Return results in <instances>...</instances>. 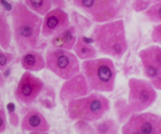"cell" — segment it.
<instances>
[{"label":"cell","instance_id":"1","mask_svg":"<svg viewBox=\"0 0 161 134\" xmlns=\"http://www.w3.org/2000/svg\"><path fill=\"white\" fill-rule=\"evenodd\" d=\"M12 34L17 49L21 54L36 49L42 30V17L30 10L23 3H16L12 8Z\"/></svg>","mask_w":161,"mask_h":134},{"label":"cell","instance_id":"2","mask_svg":"<svg viewBox=\"0 0 161 134\" xmlns=\"http://www.w3.org/2000/svg\"><path fill=\"white\" fill-rule=\"evenodd\" d=\"M92 40L100 54L114 60H121L128 50L124 21L122 18H115L97 23L92 31Z\"/></svg>","mask_w":161,"mask_h":134},{"label":"cell","instance_id":"3","mask_svg":"<svg viewBox=\"0 0 161 134\" xmlns=\"http://www.w3.org/2000/svg\"><path fill=\"white\" fill-rule=\"evenodd\" d=\"M80 72L86 79L90 90L111 93L115 90L118 71L111 57H94L82 61Z\"/></svg>","mask_w":161,"mask_h":134},{"label":"cell","instance_id":"4","mask_svg":"<svg viewBox=\"0 0 161 134\" xmlns=\"http://www.w3.org/2000/svg\"><path fill=\"white\" fill-rule=\"evenodd\" d=\"M111 109V102L100 92L91 90L84 96L68 101L66 111L68 118L73 121H85L89 123L99 121Z\"/></svg>","mask_w":161,"mask_h":134},{"label":"cell","instance_id":"5","mask_svg":"<svg viewBox=\"0 0 161 134\" xmlns=\"http://www.w3.org/2000/svg\"><path fill=\"white\" fill-rule=\"evenodd\" d=\"M45 68L62 80L69 79L80 71V64L71 50L50 48L45 54Z\"/></svg>","mask_w":161,"mask_h":134},{"label":"cell","instance_id":"6","mask_svg":"<svg viewBox=\"0 0 161 134\" xmlns=\"http://www.w3.org/2000/svg\"><path fill=\"white\" fill-rule=\"evenodd\" d=\"M157 97V90L148 80L139 78H130L128 80L127 104L132 114L148 109L155 102Z\"/></svg>","mask_w":161,"mask_h":134},{"label":"cell","instance_id":"7","mask_svg":"<svg viewBox=\"0 0 161 134\" xmlns=\"http://www.w3.org/2000/svg\"><path fill=\"white\" fill-rule=\"evenodd\" d=\"M75 7L82 10L94 23H103L118 18L120 0H71Z\"/></svg>","mask_w":161,"mask_h":134},{"label":"cell","instance_id":"8","mask_svg":"<svg viewBox=\"0 0 161 134\" xmlns=\"http://www.w3.org/2000/svg\"><path fill=\"white\" fill-rule=\"evenodd\" d=\"M121 132L123 134H160L161 117L153 112H134L125 119Z\"/></svg>","mask_w":161,"mask_h":134},{"label":"cell","instance_id":"9","mask_svg":"<svg viewBox=\"0 0 161 134\" xmlns=\"http://www.w3.org/2000/svg\"><path fill=\"white\" fill-rule=\"evenodd\" d=\"M143 74L157 90H161V47L152 45L145 47L138 53Z\"/></svg>","mask_w":161,"mask_h":134},{"label":"cell","instance_id":"10","mask_svg":"<svg viewBox=\"0 0 161 134\" xmlns=\"http://www.w3.org/2000/svg\"><path fill=\"white\" fill-rule=\"evenodd\" d=\"M45 84L34 72L24 71L14 90V97L20 104L31 106L38 100L43 92Z\"/></svg>","mask_w":161,"mask_h":134},{"label":"cell","instance_id":"11","mask_svg":"<svg viewBox=\"0 0 161 134\" xmlns=\"http://www.w3.org/2000/svg\"><path fill=\"white\" fill-rule=\"evenodd\" d=\"M68 25H70L69 15L62 8H51L42 18V30L40 34L46 38L52 37L59 31L64 30Z\"/></svg>","mask_w":161,"mask_h":134},{"label":"cell","instance_id":"12","mask_svg":"<svg viewBox=\"0 0 161 134\" xmlns=\"http://www.w3.org/2000/svg\"><path fill=\"white\" fill-rule=\"evenodd\" d=\"M91 90L89 88L87 81L82 72H78L69 79H66L62 84L59 92V99L62 103H67L68 101L77 99V97L84 96Z\"/></svg>","mask_w":161,"mask_h":134},{"label":"cell","instance_id":"13","mask_svg":"<svg viewBox=\"0 0 161 134\" xmlns=\"http://www.w3.org/2000/svg\"><path fill=\"white\" fill-rule=\"evenodd\" d=\"M21 131L23 133L43 134L48 133L51 130L50 123L46 117L36 108L27 109L21 119Z\"/></svg>","mask_w":161,"mask_h":134},{"label":"cell","instance_id":"14","mask_svg":"<svg viewBox=\"0 0 161 134\" xmlns=\"http://www.w3.org/2000/svg\"><path fill=\"white\" fill-rule=\"evenodd\" d=\"M76 39H77V36H76L75 28L73 25H68L66 29L59 31L58 34L50 37L48 44H50L51 48L73 50V47H74Z\"/></svg>","mask_w":161,"mask_h":134},{"label":"cell","instance_id":"15","mask_svg":"<svg viewBox=\"0 0 161 134\" xmlns=\"http://www.w3.org/2000/svg\"><path fill=\"white\" fill-rule=\"evenodd\" d=\"M20 61L24 71L38 72L45 69V57L36 49H30L22 53Z\"/></svg>","mask_w":161,"mask_h":134},{"label":"cell","instance_id":"16","mask_svg":"<svg viewBox=\"0 0 161 134\" xmlns=\"http://www.w3.org/2000/svg\"><path fill=\"white\" fill-rule=\"evenodd\" d=\"M73 50H74V54L78 60L82 61L94 59V57H97L98 54L96 46L90 44V43H86L82 37H77L74 47H73Z\"/></svg>","mask_w":161,"mask_h":134},{"label":"cell","instance_id":"17","mask_svg":"<svg viewBox=\"0 0 161 134\" xmlns=\"http://www.w3.org/2000/svg\"><path fill=\"white\" fill-rule=\"evenodd\" d=\"M13 40L12 27L8 18L3 13H0V47L5 50H9L10 44Z\"/></svg>","mask_w":161,"mask_h":134},{"label":"cell","instance_id":"18","mask_svg":"<svg viewBox=\"0 0 161 134\" xmlns=\"http://www.w3.org/2000/svg\"><path fill=\"white\" fill-rule=\"evenodd\" d=\"M94 128V133H101V134H113L119 131L118 123L114 119H103L100 118L99 121L92 123Z\"/></svg>","mask_w":161,"mask_h":134},{"label":"cell","instance_id":"19","mask_svg":"<svg viewBox=\"0 0 161 134\" xmlns=\"http://www.w3.org/2000/svg\"><path fill=\"white\" fill-rule=\"evenodd\" d=\"M23 3L39 16H44L53 7L51 0H23Z\"/></svg>","mask_w":161,"mask_h":134},{"label":"cell","instance_id":"20","mask_svg":"<svg viewBox=\"0 0 161 134\" xmlns=\"http://www.w3.org/2000/svg\"><path fill=\"white\" fill-rule=\"evenodd\" d=\"M144 16L147 18L150 22L155 24L161 23V3H153L143 12Z\"/></svg>","mask_w":161,"mask_h":134},{"label":"cell","instance_id":"21","mask_svg":"<svg viewBox=\"0 0 161 134\" xmlns=\"http://www.w3.org/2000/svg\"><path fill=\"white\" fill-rule=\"evenodd\" d=\"M114 107H115V111H116V115H118L119 123L123 124L124 121H125V119L132 114V112L130 111V109H129V107H128L127 100H124V99H119V100L115 101Z\"/></svg>","mask_w":161,"mask_h":134},{"label":"cell","instance_id":"22","mask_svg":"<svg viewBox=\"0 0 161 134\" xmlns=\"http://www.w3.org/2000/svg\"><path fill=\"white\" fill-rule=\"evenodd\" d=\"M7 121L13 127H16L20 124V118H19V115L16 114V110H15V107H14L13 103H9L7 106Z\"/></svg>","mask_w":161,"mask_h":134},{"label":"cell","instance_id":"23","mask_svg":"<svg viewBox=\"0 0 161 134\" xmlns=\"http://www.w3.org/2000/svg\"><path fill=\"white\" fill-rule=\"evenodd\" d=\"M13 60H14L13 54L0 47V71L5 70Z\"/></svg>","mask_w":161,"mask_h":134},{"label":"cell","instance_id":"24","mask_svg":"<svg viewBox=\"0 0 161 134\" xmlns=\"http://www.w3.org/2000/svg\"><path fill=\"white\" fill-rule=\"evenodd\" d=\"M75 130L78 133H94V128L92 123L85 121H75Z\"/></svg>","mask_w":161,"mask_h":134},{"label":"cell","instance_id":"25","mask_svg":"<svg viewBox=\"0 0 161 134\" xmlns=\"http://www.w3.org/2000/svg\"><path fill=\"white\" fill-rule=\"evenodd\" d=\"M152 3V0H134L132 1V9L138 13H143L146 8Z\"/></svg>","mask_w":161,"mask_h":134},{"label":"cell","instance_id":"26","mask_svg":"<svg viewBox=\"0 0 161 134\" xmlns=\"http://www.w3.org/2000/svg\"><path fill=\"white\" fill-rule=\"evenodd\" d=\"M151 38H152V41H153L154 44L160 45V43H161V25H160V23L155 24L154 25L153 30H152Z\"/></svg>","mask_w":161,"mask_h":134},{"label":"cell","instance_id":"27","mask_svg":"<svg viewBox=\"0 0 161 134\" xmlns=\"http://www.w3.org/2000/svg\"><path fill=\"white\" fill-rule=\"evenodd\" d=\"M7 130V116H6V110L3 108L0 107V133Z\"/></svg>","mask_w":161,"mask_h":134},{"label":"cell","instance_id":"28","mask_svg":"<svg viewBox=\"0 0 161 134\" xmlns=\"http://www.w3.org/2000/svg\"><path fill=\"white\" fill-rule=\"evenodd\" d=\"M52 1V6L58 7V8H62L64 9L66 7V0H51Z\"/></svg>","mask_w":161,"mask_h":134},{"label":"cell","instance_id":"29","mask_svg":"<svg viewBox=\"0 0 161 134\" xmlns=\"http://www.w3.org/2000/svg\"><path fill=\"white\" fill-rule=\"evenodd\" d=\"M3 86H5V78L1 74V71H0V88L3 87Z\"/></svg>","mask_w":161,"mask_h":134},{"label":"cell","instance_id":"30","mask_svg":"<svg viewBox=\"0 0 161 134\" xmlns=\"http://www.w3.org/2000/svg\"><path fill=\"white\" fill-rule=\"evenodd\" d=\"M0 101H1V95H0Z\"/></svg>","mask_w":161,"mask_h":134},{"label":"cell","instance_id":"31","mask_svg":"<svg viewBox=\"0 0 161 134\" xmlns=\"http://www.w3.org/2000/svg\"><path fill=\"white\" fill-rule=\"evenodd\" d=\"M67 1H71V0H67Z\"/></svg>","mask_w":161,"mask_h":134}]
</instances>
